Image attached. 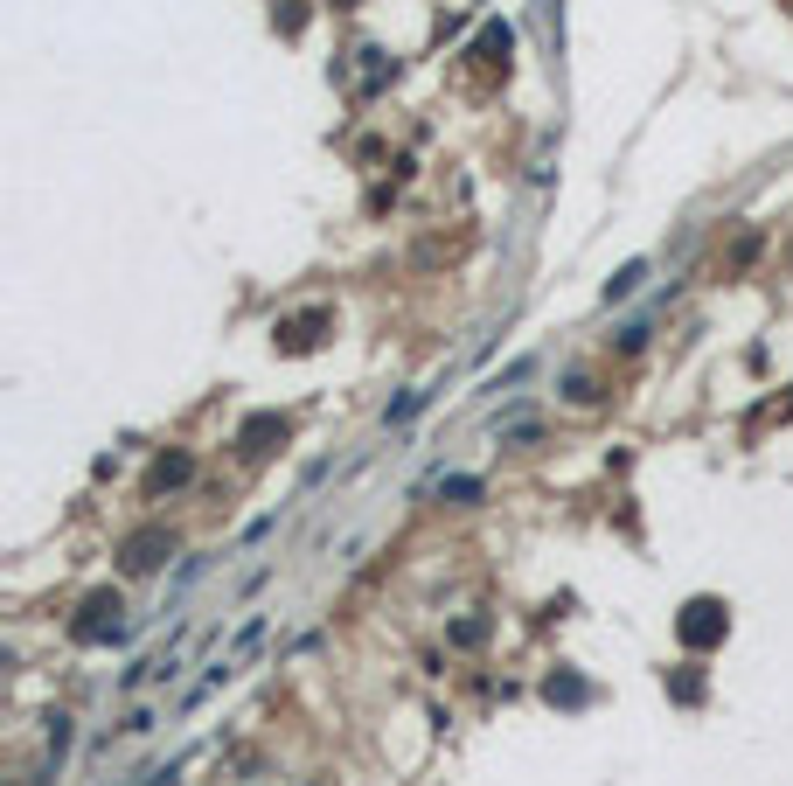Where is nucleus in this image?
Returning <instances> with one entry per match:
<instances>
[{
	"mask_svg": "<svg viewBox=\"0 0 793 786\" xmlns=\"http://www.w3.org/2000/svg\"><path fill=\"white\" fill-rule=\"evenodd\" d=\"M508 49H515V28H508V21L480 28V56H487V63H508Z\"/></svg>",
	"mask_w": 793,
	"mask_h": 786,
	"instance_id": "7",
	"label": "nucleus"
},
{
	"mask_svg": "<svg viewBox=\"0 0 793 786\" xmlns=\"http://www.w3.org/2000/svg\"><path fill=\"white\" fill-rule=\"evenodd\" d=\"M320 327H334V314H327V307H320V314H300V320H279V334H272V341H279V355H307V348L320 341Z\"/></svg>",
	"mask_w": 793,
	"mask_h": 786,
	"instance_id": "3",
	"label": "nucleus"
},
{
	"mask_svg": "<svg viewBox=\"0 0 793 786\" xmlns=\"http://www.w3.org/2000/svg\"><path fill=\"white\" fill-rule=\"evenodd\" d=\"M272 439H286V418H251L244 425V453H272Z\"/></svg>",
	"mask_w": 793,
	"mask_h": 786,
	"instance_id": "5",
	"label": "nucleus"
},
{
	"mask_svg": "<svg viewBox=\"0 0 793 786\" xmlns=\"http://www.w3.org/2000/svg\"><path fill=\"white\" fill-rule=\"evenodd\" d=\"M334 7H348V0H334Z\"/></svg>",
	"mask_w": 793,
	"mask_h": 786,
	"instance_id": "10",
	"label": "nucleus"
},
{
	"mask_svg": "<svg viewBox=\"0 0 793 786\" xmlns=\"http://www.w3.org/2000/svg\"><path fill=\"white\" fill-rule=\"evenodd\" d=\"M105 633H119V599L112 592L84 599V620H70V640H105Z\"/></svg>",
	"mask_w": 793,
	"mask_h": 786,
	"instance_id": "2",
	"label": "nucleus"
},
{
	"mask_svg": "<svg viewBox=\"0 0 793 786\" xmlns=\"http://www.w3.org/2000/svg\"><path fill=\"white\" fill-rule=\"evenodd\" d=\"M640 279H647V265H627V272H620V279H613V286H606V300H627V293H634Z\"/></svg>",
	"mask_w": 793,
	"mask_h": 786,
	"instance_id": "8",
	"label": "nucleus"
},
{
	"mask_svg": "<svg viewBox=\"0 0 793 786\" xmlns=\"http://www.w3.org/2000/svg\"><path fill=\"white\" fill-rule=\"evenodd\" d=\"M675 633H682V647H717V640L731 633V613H724L717 599H689L682 620H675Z\"/></svg>",
	"mask_w": 793,
	"mask_h": 786,
	"instance_id": "1",
	"label": "nucleus"
},
{
	"mask_svg": "<svg viewBox=\"0 0 793 786\" xmlns=\"http://www.w3.org/2000/svg\"><path fill=\"white\" fill-rule=\"evenodd\" d=\"M174 543H167V529H140V536H126V550H119V564L126 571H160V557H167Z\"/></svg>",
	"mask_w": 793,
	"mask_h": 786,
	"instance_id": "4",
	"label": "nucleus"
},
{
	"mask_svg": "<svg viewBox=\"0 0 793 786\" xmlns=\"http://www.w3.org/2000/svg\"><path fill=\"white\" fill-rule=\"evenodd\" d=\"M675 696H682V703H696V696H703V675H689V668H682V675H675Z\"/></svg>",
	"mask_w": 793,
	"mask_h": 786,
	"instance_id": "9",
	"label": "nucleus"
},
{
	"mask_svg": "<svg viewBox=\"0 0 793 786\" xmlns=\"http://www.w3.org/2000/svg\"><path fill=\"white\" fill-rule=\"evenodd\" d=\"M195 480V460L188 453H174V460H160L154 467V494H167V487H188Z\"/></svg>",
	"mask_w": 793,
	"mask_h": 786,
	"instance_id": "6",
	"label": "nucleus"
}]
</instances>
